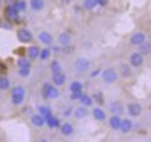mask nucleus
<instances>
[{
  "label": "nucleus",
  "mask_w": 151,
  "mask_h": 142,
  "mask_svg": "<svg viewBox=\"0 0 151 142\" xmlns=\"http://www.w3.org/2000/svg\"><path fill=\"white\" fill-rule=\"evenodd\" d=\"M57 130H59V133H60L62 137H71V135H75V124L69 123V121H62Z\"/></svg>",
  "instance_id": "dca6fc26"
},
{
  "label": "nucleus",
  "mask_w": 151,
  "mask_h": 142,
  "mask_svg": "<svg viewBox=\"0 0 151 142\" xmlns=\"http://www.w3.org/2000/svg\"><path fill=\"white\" fill-rule=\"evenodd\" d=\"M41 96H43V100H46V101H53V100H57V98L60 96V91H59V87H55L52 82H45L43 87H41Z\"/></svg>",
  "instance_id": "7ed1b4c3"
},
{
  "label": "nucleus",
  "mask_w": 151,
  "mask_h": 142,
  "mask_svg": "<svg viewBox=\"0 0 151 142\" xmlns=\"http://www.w3.org/2000/svg\"><path fill=\"white\" fill-rule=\"evenodd\" d=\"M59 4H60V6H71L73 0H59Z\"/></svg>",
  "instance_id": "ea45409f"
},
{
  "label": "nucleus",
  "mask_w": 151,
  "mask_h": 142,
  "mask_svg": "<svg viewBox=\"0 0 151 142\" xmlns=\"http://www.w3.org/2000/svg\"><path fill=\"white\" fill-rule=\"evenodd\" d=\"M60 123H62V121H60L55 114H50V115L46 117V128H59Z\"/></svg>",
  "instance_id": "bb28decb"
},
{
  "label": "nucleus",
  "mask_w": 151,
  "mask_h": 142,
  "mask_svg": "<svg viewBox=\"0 0 151 142\" xmlns=\"http://www.w3.org/2000/svg\"><path fill=\"white\" fill-rule=\"evenodd\" d=\"M11 4H13V6H14V7H16V9H18V11L22 13V14H23V13L27 11V7H29V4H27V0H13Z\"/></svg>",
  "instance_id": "7c9ffc66"
},
{
  "label": "nucleus",
  "mask_w": 151,
  "mask_h": 142,
  "mask_svg": "<svg viewBox=\"0 0 151 142\" xmlns=\"http://www.w3.org/2000/svg\"><path fill=\"white\" fill-rule=\"evenodd\" d=\"M149 41H151V39H149Z\"/></svg>",
  "instance_id": "a18cd8bd"
},
{
  "label": "nucleus",
  "mask_w": 151,
  "mask_h": 142,
  "mask_svg": "<svg viewBox=\"0 0 151 142\" xmlns=\"http://www.w3.org/2000/svg\"><path fill=\"white\" fill-rule=\"evenodd\" d=\"M55 43H57L60 48H69L71 43H73V36H71V32H69V30H62V32H59Z\"/></svg>",
  "instance_id": "9d476101"
},
{
  "label": "nucleus",
  "mask_w": 151,
  "mask_h": 142,
  "mask_svg": "<svg viewBox=\"0 0 151 142\" xmlns=\"http://www.w3.org/2000/svg\"><path fill=\"white\" fill-rule=\"evenodd\" d=\"M89 112H91L93 119H94V121H98V123H103V121H107V117H109V114L105 112V108H103V107H100V105H93Z\"/></svg>",
  "instance_id": "ddd939ff"
},
{
  "label": "nucleus",
  "mask_w": 151,
  "mask_h": 142,
  "mask_svg": "<svg viewBox=\"0 0 151 142\" xmlns=\"http://www.w3.org/2000/svg\"><path fill=\"white\" fill-rule=\"evenodd\" d=\"M137 52H139L140 55H144V57L151 55V41H149V39H146L144 43H140V44L137 46Z\"/></svg>",
  "instance_id": "b1692460"
},
{
  "label": "nucleus",
  "mask_w": 151,
  "mask_h": 142,
  "mask_svg": "<svg viewBox=\"0 0 151 142\" xmlns=\"http://www.w3.org/2000/svg\"><path fill=\"white\" fill-rule=\"evenodd\" d=\"M121 115H109L107 117V121H109V128L112 130V131H119V126H121Z\"/></svg>",
  "instance_id": "5701e85b"
},
{
  "label": "nucleus",
  "mask_w": 151,
  "mask_h": 142,
  "mask_svg": "<svg viewBox=\"0 0 151 142\" xmlns=\"http://www.w3.org/2000/svg\"><path fill=\"white\" fill-rule=\"evenodd\" d=\"M36 112H37V114H41L43 117H48L50 114H53V112H52V108H50L48 105H45V103H43V105L39 103V105L36 107Z\"/></svg>",
  "instance_id": "c756f323"
},
{
  "label": "nucleus",
  "mask_w": 151,
  "mask_h": 142,
  "mask_svg": "<svg viewBox=\"0 0 151 142\" xmlns=\"http://www.w3.org/2000/svg\"><path fill=\"white\" fill-rule=\"evenodd\" d=\"M34 112H36V108H34V107H30V105H27V107H23V108H22V114H23L25 117H30Z\"/></svg>",
  "instance_id": "c9c22d12"
},
{
  "label": "nucleus",
  "mask_w": 151,
  "mask_h": 142,
  "mask_svg": "<svg viewBox=\"0 0 151 142\" xmlns=\"http://www.w3.org/2000/svg\"><path fill=\"white\" fill-rule=\"evenodd\" d=\"M30 123H32L34 128H46V117H43V115L37 114V112H34V114L30 115Z\"/></svg>",
  "instance_id": "aec40b11"
},
{
  "label": "nucleus",
  "mask_w": 151,
  "mask_h": 142,
  "mask_svg": "<svg viewBox=\"0 0 151 142\" xmlns=\"http://www.w3.org/2000/svg\"><path fill=\"white\" fill-rule=\"evenodd\" d=\"M55 87H62V85H66V82H68V77H66V73L64 71H59V73H52V80H50Z\"/></svg>",
  "instance_id": "f3484780"
},
{
  "label": "nucleus",
  "mask_w": 151,
  "mask_h": 142,
  "mask_svg": "<svg viewBox=\"0 0 151 142\" xmlns=\"http://www.w3.org/2000/svg\"><path fill=\"white\" fill-rule=\"evenodd\" d=\"M9 101L13 107H22L27 101V89L23 85H11L9 89Z\"/></svg>",
  "instance_id": "f257e3e1"
},
{
  "label": "nucleus",
  "mask_w": 151,
  "mask_h": 142,
  "mask_svg": "<svg viewBox=\"0 0 151 142\" xmlns=\"http://www.w3.org/2000/svg\"><path fill=\"white\" fill-rule=\"evenodd\" d=\"M147 39V34L144 32V30H133L132 34H130V37H128V43L132 44V46H139L140 43H144Z\"/></svg>",
  "instance_id": "9b49d317"
},
{
  "label": "nucleus",
  "mask_w": 151,
  "mask_h": 142,
  "mask_svg": "<svg viewBox=\"0 0 151 142\" xmlns=\"http://www.w3.org/2000/svg\"><path fill=\"white\" fill-rule=\"evenodd\" d=\"M37 142H50V140H48V138H46V137H41V138H39V140H37Z\"/></svg>",
  "instance_id": "a19ab883"
},
{
  "label": "nucleus",
  "mask_w": 151,
  "mask_h": 142,
  "mask_svg": "<svg viewBox=\"0 0 151 142\" xmlns=\"http://www.w3.org/2000/svg\"><path fill=\"white\" fill-rule=\"evenodd\" d=\"M59 71H62V64L59 59H52L50 60V73H59Z\"/></svg>",
  "instance_id": "2f4dec72"
},
{
  "label": "nucleus",
  "mask_w": 151,
  "mask_h": 142,
  "mask_svg": "<svg viewBox=\"0 0 151 142\" xmlns=\"http://www.w3.org/2000/svg\"><path fill=\"white\" fill-rule=\"evenodd\" d=\"M96 6H98V0H84L82 2V9L86 11H93Z\"/></svg>",
  "instance_id": "473e14b6"
},
{
  "label": "nucleus",
  "mask_w": 151,
  "mask_h": 142,
  "mask_svg": "<svg viewBox=\"0 0 151 142\" xmlns=\"http://www.w3.org/2000/svg\"><path fill=\"white\" fill-rule=\"evenodd\" d=\"M69 93H82L84 91V82H80V80H73V82H69Z\"/></svg>",
  "instance_id": "cd10ccee"
},
{
  "label": "nucleus",
  "mask_w": 151,
  "mask_h": 142,
  "mask_svg": "<svg viewBox=\"0 0 151 142\" xmlns=\"http://www.w3.org/2000/svg\"><path fill=\"white\" fill-rule=\"evenodd\" d=\"M144 62H146V57H144V55H140L137 50H135V52H132V53L128 55V64H130L133 69H140V67L144 66Z\"/></svg>",
  "instance_id": "1a4fd4ad"
},
{
  "label": "nucleus",
  "mask_w": 151,
  "mask_h": 142,
  "mask_svg": "<svg viewBox=\"0 0 151 142\" xmlns=\"http://www.w3.org/2000/svg\"><path fill=\"white\" fill-rule=\"evenodd\" d=\"M62 115H64V117H69V115H73V108H71V107H69V108H64Z\"/></svg>",
  "instance_id": "58836bf2"
},
{
  "label": "nucleus",
  "mask_w": 151,
  "mask_h": 142,
  "mask_svg": "<svg viewBox=\"0 0 151 142\" xmlns=\"http://www.w3.org/2000/svg\"><path fill=\"white\" fill-rule=\"evenodd\" d=\"M142 112H144V107H142L139 101H130L128 105H124V114H126L128 117H132V119L140 117Z\"/></svg>",
  "instance_id": "0eeeda50"
},
{
  "label": "nucleus",
  "mask_w": 151,
  "mask_h": 142,
  "mask_svg": "<svg viewBox=\"0 0 151 142\" xmlns=\"http://www.w3.org/2000/svg\"><path fill=\"white\" fill-rule=\"evenodd\" d=\"M89 110H91V108H87V107H84V105H78V107H75V108H73V115L77 117V119H80V121H84L86 117L91 115Z\"/></svg>",
  "instance_id": "6ab92c4d"
},
{
  "label": "nucleus",
  "mask_w": 151,
  "mask_h": 142,
  "mask_svg": "<svg viewBox=\"0 0 151 142\" xmlns=\"http://www.w3.org/2000/svg\"><path fill=\"white\" fill-rule=\"evenodd\" d=\"M109 112L112 114V115H124V103L123 101H119V100H114V101H110L109 103Z\"/></svg>",
  "instance_id": "2eb2a0df"
},
{
  "label": "nucleus",
  "mask_w": 151,
  "mask_h": 142,
  "mask_svg": "<svg viewBox=\"0 0 151 142\" xmlns=\"http://www.w3.org/2000/svg\"><path fill=\"white\" fill-rule=\"evenodd\" d=\"M2 16H4V20H6L7 23H11V25L22 22V13H20L13 4H7V6L2 7Z\"/></svg>",
  "instance_id": "f03ea898"
},
{
  "label": "nucleus",
  "mask_w": 151,
  "mask_h": 142,
  "mask_svg": "<svg viewBox=\"0 0 151 142\" xmlns=\"http://www.w3.org/2000/svg\"><path fill=\"white\" fill-rule=\"evenodd\" d=\"M147 25H149V29H151V14H149V18H147Z\"/></svg>",
  "instance_id": "79ce46f5"
},
{
  "label": "nucleus",
  "mask_w": 151,
  "mask_h": 142,
  "mask_svg": "<svg viewBox=\"0 0 151 142\" xmlns=\"http://www.w3.org/2000/svg\"><path fill=\"white\" fill-rule=\"evenodd\" d=\"M82 93H84V91H82ZM82 93H69V100H71V101H78V98H80Z\"/></svg>",
  "instance_id": "4c0bfd02"
},
{
  "label": "nucleus",
  "mask_w": 151,
  "mask_h": 142,
  "mask_svg": "<svg viewBox=\"0 0 151 142\" xmlns=\"http://www.w3.org/2000/svg\"><path fill=\"white\" fill-rule=\"evenodd\" d=\"M73 71L77 75H86L91 71V60L87 57H77L73 62Z\"/></svg>",
  "instance_id": "20e7f679"
},
{
  "label": "nucleus",
  "mask_w": 151,
  "mask_h": 142,
  "mask_svg": "<svg viewBox=\"0 0 151 142\" xmlns=\"http://www.w3.org/2000/svg\"><path fill=\"white\" fill-rule=\"evenodd\" d=\"M32 73V67H18V77L20 78H29Z\"/></svg>",
  "instance_id": "72a5a7b5"
},
{
  "label": "nucleus",
  "mask_w": 151,
  "mask_h": 142,
  "mask_svg": "<svg viewBox=\"0 0 151 142\" xmlns=\"http://www.w3.org/2000/svg\"><path fill=\"white\" fill-rule=\"evenodd\" d=\"M101 80H103V84H107V85H114L117 80H119V75H117V67H112V66H109V67H105V69H101Z\"/></svg>",
  "instance_id": "39448f33"
},
{
  "label": "nucleus",
  "mask_w": 151,
  "mask_h": 142,
  "mask_svg": "<svg viewBox=\"0 0 151 142\" xmlns=\"http://www.w3.org/2000/svg\"><path fill=\"white\" fill-rule=\"evenodd\" d=\"M16 66H18V67H32V62H30V60L23 55V57H20V59H18Z\"/></svg>",
  "instance_id": "f704fd0d"
},
{
  "label": "nucleus",
  "mask_w": 151,
  "mask_h": 142,
  "mask_svg": "<svg viewBox=\"0 0 151 142\" xmlns=\"http://www.w3.org/2000/svg\"><path fill=\"white\" fill-rule=\"evenodd\" d=\"M78 103H80V105H84V107H87V108H91V107L94 105V101H93V96H91V94H87L86 91L80 94V98H78Z\"/></svg>",
  "instance_id": "393cba45"
},
{
  "label": "nucleus",
  "mask_w": 151,
  "mask_h": 142,
  "mask_svg": "<svg viewBox=\"0 0 151 142\" xmlns=\"http://www.w3.org/2000/svg\"><path fill=\"white\" fill-rule=\"evenodd\" d=\"M91 96H93V101H94V105H100V107H103V103H105V94H103L101 91H96V93H93Z\"/></svg>",
  "instance_id": "c85d7f7f"
},
{
  "label": "nucleus",
  "mask_w": 151,
  "mask_h": 142,
  "mask_svg": "<svg viewBox=\"0 0 151 142\" xmlns=\"http://www.w3.org/2000/svg\"><path fill=\"white\" fill-rule=\"evenodd\" d=\"M133 67L128 64V62H123V64H119V67H117V75H119V78H123V80H130L132 77H133Z\"/></svg>",
  "instance_id": "4468645a"
},
{
  "label": "nucleus",
  "mask_w": 151,
  "mask_h": 142,
  "mask_svg": "<svg viewBox=\"0 0 151 142\" xmlns=\"http://www.w3.org/2000/svg\"><path fill=\"white\" fill-rule=\"evenodd\" d=\"M4 6H6V4H4V0H0V9H2Z\"/></svg>",
  "instance_id": "37998d69"
},
{
  "label": "nucleus",
  "mask_w": 151,
  "mask_h": 142,
  "mask_svg": "<svg viewBox=\"0 0 151 142\" xmlns=\"http://www.w3.org/2000/svg\"><path fill=\"white\" fill-rule=\"evenodd\" d=\"M52 53H53V52H52L50 46H41L37 60H41V62H50V60H52Z\"/></svg>",
  "instance_id": "4be33fe9"
},
{
  "label": "nucleus",
  "mask_w": 151,
  "mask_h": 142,
  "mask_svg": "<svg viewBox=\"0 0 151 142\" xmlns=\"http://www.w3.org/2000/svg\"><path fill=\"white\" fill-rule=\"evenodd\" d=\"M11 85H13V82H11V78H9L7 75H0V93L9 91Z\"/></svg>",
  "instance_id": "a878e982"
},
{
  "label": "nucleus",
  "mask_w": 151,
  "mask_h": 142,
  "mask_svg": "<svg viewBox=\"0 0 151 142\" xmlns=\"http://www.w3.org/2000/svg\"><path fill=\"white\" fill-rule=\"evenodd\" d=\"M46 7V0H29V9L34 13H41Z\"/></svg>",
  "instance_id": "412c9836"
},
{
  "label": "nucleus",
  "mask_w": 151,
  "mask_h": 142,
  "mask_svg": "<svg viewBox=\"0 0 151 142\" xmlns=\"http://www.w3.org/2000/svg\"><path fill=\"white\" fill-rule=\"evenodd\" d=\"M39 50H41V44L30 43V44H27V48H25V57H27L30 62H36L37 57H39Z\"/></svg>",
  "instance_id": "f8f14e48"
},
{
  "label": "nucleus",
  "mask_w": 151,
  "mask_h": 142,
  "mask_svg": "<svg viewBox=\"0 0 151 142\" xmlns=\"http://www.w3.org/2000/svg\"><path fill=\"white\" fill-rule=\"evenodd\" d=\"M100 75H101V67H96V69H93L91 73H89L91 78H96V77H100Z\"/></svg>",
  "instance_id": "e433bc0d"
},
{
  "label": "nucleus",
  "mask_w": 151,
  "mask_h": 142,
  "mask_svg": "<svg viewBox=\"0 0 151 142\" xmlns=\"http://www.w3.org/2000/svg\"><path fill=\"white\" fill-rule=\"evenodd\" d=\"M36 39L41 43V46H53V43H55V37H53V34L50 32V30H46V29H43V30H39L37 32V36H36Z\"/></svg>",
  "instance_id": "6e6552de"
},
{
  "label": "nucleus",
  "mask_w": 151,
  "mask_h": 142,
  "mask_svg": "<svg viewBox=\"0 0 151 142\" xmlns=\"http://www.w3.org/2000/svg\"><path fill=\"white\" fill-rule=\"evenodd\" d=\"M16 39L22 43V44H30V43H34V39H36V36L32 34V30L30 29H27V27H18L16 29Z\"/></svg>",
  "instance_id": "423d86ee"
},
{
  "label": "nucleus",
  "mask_w": 151,
  "mask_h": 142,
  "mask_svg": "<svg viewBox=\"0 0 151 142\" xmlns=\"http://www.w3.org/2000/svg\"><path fill=\"white\" fill-rule=\"evenodd\" d=\"M133 128H135V124H133V119L132 117H123L121 119V126H119V131L121 133L128 135V133L133 131Z\"/></svg>",
  "instance_id": "a211bd4d"
},
{
  "label": "nucleus",
  "mask_w": 151,
  "mask_h": 142,
  "mask_svg": "<svg viewBox=\"0 0 151 142\" xmlns=\"http://www.w3.org/2000/svg\"><path fill=\"white\" fill-rule=\"evenodd\" d=\"M2 25H4V20H2V18H0V27H2Z\"/></svg>",
  "instance_id": "c03bdc74"
}]
</instances>
